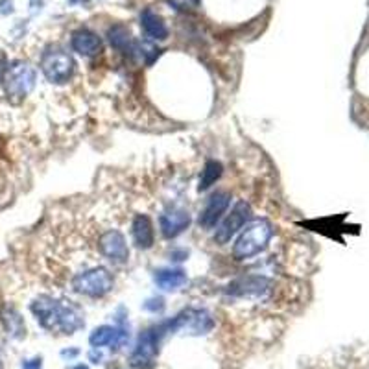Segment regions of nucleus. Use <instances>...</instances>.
Instances as JSON below:
<instances>
[{
    "label": "nucleus",
    "mask_w": 369,
    "mask_h": 369,
    "mask_svg": "<svg viewBox=\"0 0 369 369\" xmlns=\"http://www.w3.org/2000/svg\"><path fill=\"white\" fill-rule=\"evenodd\" d=\"M32 312L37 322L48 331H59L63 334H72L83 325L82 314L74 305L58 301L50 296H39L32 303Z\"/></svg>",
    "instance_id": "obj_1"
},
{
    "label": "nucleus",
    "mask_w": 369,
    "mask_h": 369,
    "mask_svg": "<svg viewBox=\"0 0 369 369\" xmlns=\"http://www.w3.org/2000/svg\"><path fill=\"white\" fill-rule=\"evenodd\" d=\"M274 236V226L272 222L266 218H259V220L250 222L246 229H242L240 236L236 238L235 246H233V257L236 260L251 259L255 255H259L260 251L268 246V242Z\"/></svg>",
    "instance_id": "obj_2"
},
{
    "label": "nucleus",
    "mask_w": 369,
    "mask_h": 369,
    "mask_svg": "<svg viewBox=\"0 0 369 369\" xmlns=\"http://www.w3.org/2000/svg\"><path fill=\"white\" fill-rule=\"evenodd\" d=\"M35 80H37V74H35V71L30 67L28 63H11V65H8L4 78H2L6 96H8L13 104L23 102L30 92L34 91Z\"/></svg>",
    "instance_id": "obj_3"
},
{
    "label": "nucleus",
    "mask_w": 369,
    "mask_h": 369,
    "mask_svg": "<svg viewBox=\"0 0 369 369\" xmlns=\"http://www.w3.org/2000/svg\"><path fill=\"white\" fill-rule=\"evenodd\" d=\"M72 288L87 298H104L113 290V275L106 268H91L72 279Z\"/></svg>",
    "instance_id": "obj_4"
},
{
    "label": "nucleus",
    "mask_w": 369,
    "mask_h": 369,
    "mask_svg": "<svg viewBox=\"0 0 369 369\" xmlns=\"http://www.w3.org/2000/svg\"><path fill=\"white\" fill-rule=\"evenodd\" d=\"M41 71L48 82L65 83L74 72V59L61 48H50L41 58Z\"/></svg>",
    "instance_id": "obj_5"
},
{
    "label": "nucleus",
    "mask_w": 369,
    "mask_h": 369,
    "mask_svg": "<svg viewBox=\"0 0 369 369\" xmlns=\"http://www.w3.org/2000/svg\"><path fill=\"white\" fill-rule=\"evenodd\" d=\"M250 216H251L250 203L244 202V200H238V202L233 205L229 214L226 216V220L222 222V226L216 229V235H214L216 242H218V244H227V242H229V240L246 226V222L250 220Z\"/></svg>",
    "instance_id": "obj_6"
},
{
    "label": "nucleus",
    "mask_w": 369,
    "mask_h": 369,
    "mask_svg": "<svg viewBox=\"0 0 369 369\" xmlns=\"http://www.w3.org/2000/svg\"><path fill=\"white\" fill-rule=\"evenodd\" d=\"M98 248H100V253L113 264H126L130 259V250H128L124 235L115 229L107 231L100 236Z\"/></svg>",
    "instance_id": "obj_7"
},
{
    "label": "nucleus",
    "mask_w": 369,
    "mask_h": 369,
    "mask_svg": "<svg viewBox=\"0 0 369 369\" xmlns=\"http://www.w3.org/2000/svg\"><path fill=\"white\" fill-rule=\"evenodd\" d=\"M159 344H161V338H159L155 329L143 332L139 338V344H137L133 355H131V364L140 369L150 368V365L154 364L155 355H157Z\"/></svg>",
    "instance_id": "obj_8"
},
{
    "label": "nucleus",
    "mask_w": 369,
    "mask_h": 369,
    "mask_svg": "<svg viewBox=\"0 0 369 369\" xmlns=\"http://www.w3.org/2000/svg\"><path fill=\"white\" fill-rule=\"evenodd\" d=\"M229 200H231L229 192L226 190H220L216 192V194H212V196L209 198L207 205L203 207V211L200 212V218H198L200 227H203V229H212V227L218 224V220L222 218V214L227 211Z\"/></svg>",
    "instance_id": "obj_9"
},
{
    "label": "nucleus",
    "mask_w": 369,
    "mask_h": 369,
    "mask_svg": "<svg viewBox=\"0 0 369 369\" xmlns=\"http://www.w3.org/2000/svg\"><path fill=\"white\" fill-rule=\"evenodd\" d=\"M159 226H161V233L167 238H176L190 226V214L183 209H172V211L161 214Z\"/></svg>",
    "instance_id": "obj_10"
},
{
    "label": "nucleus",
    "mask_w": 369,
    "mask_h": 369,
    "mask_svg": "<svg viewBox=\"0 0 369 369\" xmlns=\"http://www.w3.org/2000/svg\"><path fill=\"white\" fill-rule=\"evenodd\" d=\"M71 44L72 50L80 54V56H83V58H92V56L102 52L100 37H98L95 32H91V30L87 28L76 30V32L72 34Z\"/></svg>",
    "instance_id": "obj_11"
},
{
    "label": "nucleus",
    "mask_w": 369,
    "mask_h": 369,
    "mask_svg": "<svg viewBox=\"0 0 369 369\" xmlns=\"http://www.w3.org/2000/svg\"><path fill=\"white\" fill-rule=\"evenodd\" d=\"M270 290V281L264 277H244L238 279L229 286L233 296H255L259 298Z\"/></svg>",
    "instance_id": "obj_12"
},
{
    "label": "nucleus",
    "mask_w": 369,
    "mask_h": 369,
    "mask_svg": "<svg viewBox=\"0 0 369 369\" xmlns=\"http://www.w3.org/2000/svg\"><path fill=\"white\" fill-rule=\"evenodd\" d=\"M131 233H133L135 244H137V248H140V250H150V248L154 246V224H152V220H150L148 216H135Z\"/></svg>",
    "instance_id": "obj_13"
},
{
    "label": "nucleus",
    "mask_w": 369,
    "mask_h": 369,
    "mask_svg": "<svg viewBox=\"0 0 369 369\" xmlns=\"http://www.w3.org/2000/svg\"><path fill=\"white\" fill-rule=\"evenodd\" d=\"M140 26H143V30L146 32L148 37L159 39V41H163V39L168 37L167 24H164V20L161 19L155 11H143V15H140Z\"/></svg>",
    "instance_id": "obj_14"
},
{
    "label": "nucleus",
    "mask_w": 369,
    "mask_h": 369,
    "mask_svg": "<svg viewBox=\"0 0 369 369\" xmlns=\"http://www.w3.org/2000/svg\"><path fill=\"white\" fill-rule=\"evenodd\" d=\"M154 281L159 288L163 290H178L183 284L187 283V274L183 270H172V268H164L155 272Z\"/></svg>",
    "instance_id": "obj_15"
},
{
    "label": "nucleus",
    "mask_w": 369,
    "mask_h": 369,
    "mask_svg": "<svg viewBox=\"0 0 369 369\" xmlns=\"http://www.w3.org/2000/svg\"><path fill=\"white\" fill-rule=\"evenodd\" d=\"M107 39H109L111 47L116 48V50H130L131 52V35L130 30L122 26V24H115L107 30Z\"/></svg>",
    "instance_id": "obj_16"
},
{
    "label": "nucleus",
    "mask_w": 369,
    "mask_h": 369,
    "mask_svg": "<svg viewBox=\"0 0 369 369\" xmlns=\"http://www.w3.org/2000/svg\"><path fill=\"white\" fill-rule=\"evenodd\" d=\"M222 172H224V167H222L218 161H207L205 167L202 170V178H200V185H198V190L203 192L207 188H211L218 179H220Z\"/></svg>",
    "instance_id": "obj_17"
},
{
    "label": "nucleus",
    "mask_w": 369,
    "mask_h": 369,
    "mask_svg": "<svg viewBox=\"0 0 369 369\" xmlns=\"http://www.w3.org/2000/svg\"><path fill=\"white\" fill-rule=\"evenodd\" d=\"M144 308H146V310H152V312H161L164 308V301L161 298L150 299V301L144 305Z\"/></svg>",
    "instance_id": "obj_18"
},
{
    "label": "nucleus",
    "mask_w": 369,
    "mask_h": 369,
    "mask_svg": "<svg viewBox=\"0 0 369 369\" xmlns=\"http://www.w3.org/2000/svg\"><path fill=\"white\" fill-rule=\"evenodd\" d=\"M6 68H8V63H6V56L2 52H0V82H2V78H4Z\"/></svg>",
    "instance_id": "obj_19"
},
{
    "label": "nucleus",
    "mask_w": 369,
    "mask_h": 369,
    "mask_svg": "<svg viewBox=\"0 0 369 369\" xmlns=\"http://www.w3.org/2000/svg\"><path fill=\"white\" fill-rule=\"evenodd\" d=\"M172 257H174V260H183V259H187V253H185V251H174Z\"/></svg>",
    "instance_id": "obj_20"
},
{
    "label": "nucleus",
    "mask_w": 369,
    "mask_h": 369,
    "mask_svg": "<svg viewBox=\"0 0 369 369\" xmlns=\"http://www.w3.org/2000/svg\"><path fill=\"white\" fill-rule=\"evenodd\" d=\"M72 369H89V368H87V365H83V364H80V365H74Z\"/></svg>",
    "instance_id": "obj_21"
},
{
    "label": "nucleus",
    "mask_w": 369,
    "mask_h": 369,
    "mask_svg": "<svg viewBox=\"0 0 369 369\" xmlns=\"http://www.w3.org/2000/svg\"><path fill=\"white\" fill-rule=\"evenodd\" d=\"M196 2H198V0H196Z\"/></svg>",
    "instance_id": "obj_22"
}]
</instances>
